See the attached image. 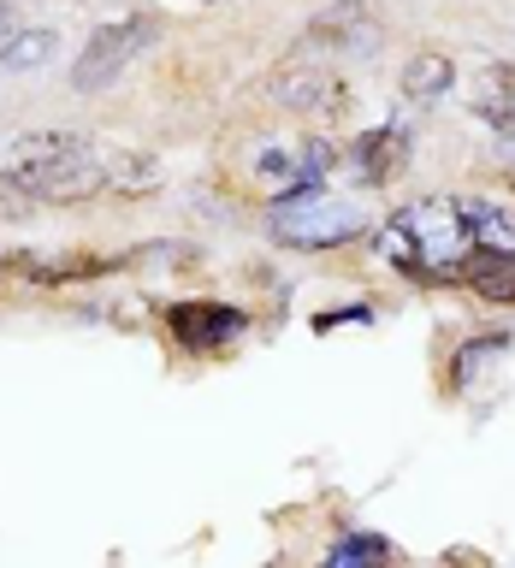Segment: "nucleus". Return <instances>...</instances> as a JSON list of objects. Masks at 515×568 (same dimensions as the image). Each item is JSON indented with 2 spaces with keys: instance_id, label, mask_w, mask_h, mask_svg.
I'll list each match as a JSON object with an SVG mask.
<instances>
[{
  "instance_id": "11",
  "label": "nucleus",
  "mask_w": 515,
  "mask_h": 568,
  "mask_svg": "<svg viewBox=\"0 0 515 568\" xmlns=\"http://www.w3.org/2000/svg\"><path fill=\"white\" fill-rule=\"evenodd\" d=\"M451 83H456V65H451V53H415V60L403 65V95L408 101H438V95H451Z\"/></svg>"
},
{
  "instance_id": "10",
  "label": "nucleus",
  "mask_w": 515,
  "mask_h": 568,
  "mask_svg": "<svg viewBox=\"0 0 515 568\" xmlns=\"http://www.w3.org/2000/svg\"><path fill=\"white\" fill-rule=\"evenodd\" d=\"M474 248L492 261H515V202H468Z\"/></svg>"
},
{
  "instance_id": "9",
  "label": "nucleus",
  "mask_w": 515,
  "mask_h": 568,
  "mask_svg": "<svg viewBox=\"0 0 515 568\" xmlns=\"http://www.w3.org/2000/svg\"><path fill=\"white\" fill-rule=\"evenodd\" d=\"M468 106L486 124H497V131H509L515 124V65H486L479 78L468 83Z\"/></svg>"
},
{
  "instance_id": "4",
  "label": "nucleus",
  "mask_w": 515,
  "mask_h": 568,
  "mask_svg": "<svg viewBox=\"0 0 515 568\" xmlns=\"http://www.w3.org/2000/svg\"><path fill=\"white\" fill-rule=\"evenodd\" d=\"M149 42H154V24H149V18H119V24H101L95 36H89V48L78 53V65H71V89L95 95V89L113 83Z\"/></svg>"
},
{
  "instance_id": "6",
  "label": "nucleus",
  "mask_w": 515,
  "mask_h": 568,
  "mask_svg": "<svg viewBox=\"0 0 515 568\" xmlns=\"http://www.w3.org/2000/svg\"><path fill=\"white\" fill-rule=\"evenodd\" d=\"M249 326L243 308H225V302H178L172 308V337L184 349H225L238 344Z\"/></svg>"
},
{
  "instance_id": "3",
  "label": "nucleus",
  "mask_w": 515,
  "mask_h": 568,
  "mask_svg": "<svg viewBox=\"0 0 515 568\" xmlns=\"http://www.w3.org/2000/svg\"><path fill=\"white\" fill-rule=\"evenodd\" d=\"M397 225L415 237L426 278H462V266L474 261V220L456 195H421L397 213Z\"/></svg>"
},
{
  "instance_id": "5",
  "label": "nucleus",
  "mask_w": 515,
  "mask_h": 568,
  "mask_svg": "<svg viewBox=\"0 0 515 568\" xmlns=\"http://www.w3.org/2000/svg\"><path fill=\"white\" fill-rule=\"evenodd\" d=\"M273 101L291 113H337L344 106V78L314 60H291L273 71Z\"/></svg>"
},
{
  "instance_id": "8",
  "label": "nucleus",
  "mask_w": 515,
  "mask_h": 568,
  "mask_svg": "<svg viewBox=\"0 0 515 568\" xmlns=\"http://www.w3.org/2000/svg\"><path fill=\"white\" fill-rule=\"evenodd\" d=\"M403 160H408V124H380L350 149V172L362 184H385V178L403 172Z\"/></svg>"
},
{
  "instance_id": "17",
  "label": "nucleus",
  "mask_w": 515,
  "mask_h": 568,
  "mask_svg": "<svg viewBox=\"0 0 515 568\" xmlns=\"http://www.w3.org/2000/svg\"><path fill=\"white\" fill-rule=\"evenodd\" d=\"M344 320H367V308H332V314H320L314 326H320V332H332V326H344Z\"/></svg>"
},
{
  "instance_id": "7",
  "label": "nucleus",
  "mask_w": 515,
  "mask_h": 568,
  "mask_svg": "<svg viewBox=\"0 0 515 568\" xmlns=\"http://www.w3.org/2000/svg\"><path fill=\"white\" fill-rule=\"evenodd\" d=\"M309 42H326L337 53L367 60V53H380V24H373V12L362 7V0H337L332 12H320L309 24Z\"/></svg>"
},
{
  "instance_id": "14",
  "label": "nucleus",
  "mask_w": 515,
  "mask_h": 568,
  "mask_svg": "<svg viewBox=\"0 0 515 568\" xmlns=\"http://www.w3.org/2000/svg\"><path fill=\"white\" fill-rule=\"evenodd\" d=\"M380 255L397 266V273H408V278H426V266H421V248H415V237L391 220V225H380Z\"/></svg>"
},
{
  "instance_id": "13",
  "label": "nucleus",
  "mask_w": 515,
  "mask_h": 568,
  "mask_svg": "<svg viewBox=\"0 0 515 568\" xmlns=\"http://www.w3.org/2000/svg\"><path fill=\"white\" fill-rule=\"evenodd\" d=\"M504 349H509V332H486V337H474V344H462L456 362H451V379H456V385L486 379V367H492Z\"/></svg>"
},
{
  "instance_id": "1",
  "label": "nucleus",
  "mask_w": 515,
  "mask_h": 568,
  "mask_svg": "<svg viewBox=\"0 0 515 568\" xmlns=\"http://www.w3.org/2000/svg\"><path fill=\"white\" fill-rule=\"evenodd\" d=\"M0 178L12 190L36 195V202H83V195L107 190V166L101 149L78 131H36L18 136L7 154H0Z\"/></svg>"
},
{
  "instance_id": "19",
  "label": "nucleus",
  "mask_w": 515,
  "mask_h": 568,
  "mask_svg": "<svg viewBox=\"0 0 515 568\" xmlns=\"http://www.w3.org/2000/svg\"><path fill=\"white\" fill-rule=\"evenodd\" d=\"M504 154L515 160V124H509V131H504Z\"/></svg>"
},
{
  "instance_id": "12",
  "label": "nucleus",
  "mask_w": 515,
  "mask_h": 568,
  "mask_svg": "<svg viewBox=\"0 0 515 568\" xmlns=\"http://www.w3.org/2000/svg\"><path fill=\"white\" fill-rule=\"evenodd\" d=\"M101 166H107V184L113 190H154V178H160V166L149 154H131V149H101Z\"/></svg>"
},
{
  "instance_id": "16",
  "label": "nucleus",
  "mask_w": 515,
  "mask_h": 568,
  "mask_svg": "<svg viewBox=\"0 0 515 568\" xmlns=\"http://www.w3.org/2000/svg\"><path fill=\"white\" fill-rule=\"evenodd\" d=\"M385 557H391V545L373 539V532H350V539L332 545V562H385Z\"/></svg>"
},
{
  "instance_id": "18",
  "label": "nucleus",
  "mask_w": 515,
  "mask_h": 568,
  "mask_svg": "<svg viewBox=\"0 0 515 568\" xmlns=\"http://www.w3.org/2000/svg\"><path fill=\"white\" fill-rule=\"evenodd\" d=\"M12 36H18V18H12V7H7V0H0V53L12 48Z\"/></svg>"
},
{
  "instance_id": "15",
  "label": "nucleus",
  "mask_w": 515,
  "mask_h": 568,
  "mask_svg": "<svg viewBox=\"0 0 515 568\" xmlns=\"http://www.w3.org/2000/svg\"><path fill=\"white\" fill-rule=\"evenodd\" d=\"M60 48L53 42V30H18L12 36V48L0 53V65H12V71H30V65H48V53Z\"/></svg>"
},
{
  "instance_id": "2",
  "label": "nucleus",
  "mask_w": 515,
  "mask_h": 568,
  "mask_svg": "<svg viewBox=\"0 0 515 568\" xmlns=\"http://www.w3.org/2000/svg\"><path fill=\"white\" fill-rule=\"evenodd\" d=\"M373 220L362 202H344V195H326V190H284L273 195V237L284 248H337L350 237H362Z\"/></svg>"
}]
</instances>
